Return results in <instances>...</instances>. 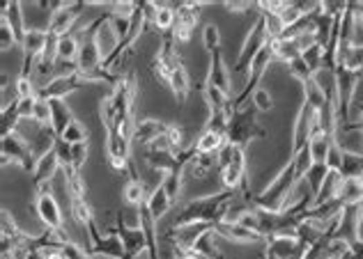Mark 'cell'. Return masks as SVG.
<instances>
[{
  "instance_id": "cell-1",
  "label": "cell",
  "mask_w": 363,
  "mask_h": 259,
  "mask_svg": "<svg viewBox=\"0 0 363 259\" xmlns=\"http://www.w3.org/2000/svg\"><path fill=\"white\" fill-rule=\"evenodd\" d=\"M297 184H299V179L295 175V168H292V163H288L286 168L269 182L267 189H262L258 195H253V207L260 209V211L281 215L286 211L288 200Z\"/></svg>"
},
{
  "instance_id": "cell-2",
  "label": "cell",
  "mask_w": 363,
  "mask_h": 259,
  "mask_svg": "<svg viewBox=\"0 0 363 259\" xmlns=\"http://www.w3.org/2000/svg\"><path fill=\"white\" fill-rule=\"evenodd\" d=\"M253 111H251V106H246L230 117V126H227V133H225L230 145L246 147L253 138H262V135H265V128L258 124Z\"/></svg>"
},
{
  "instance_id": "cell-3",
  "label": "cell",
  "mask_w": 363,
  "mask_h": 259,
  "mask_svg": "<svg viewBox=\"0 0 363 259\" xmlns=\"http://www.w3.org/2000/svg\"><path fill=\"white\" fill-rule=\"evenodd\" d=\"M35 163H37V156H35L32 147L28 145L17 131L10 135H3V168L17 165V168H24L26 172L32 175Z\"/></svg>"
},
{
  "instance_id": "cell-4",
  "label": "cell",
  "mask_w": 363,
  "mask_h": 259,
  "mask_svg": "<svg viewBox=\"0 0 363 259\" xmlns=\"http://www.w3.org/2000/svg\"><path fill=\"white\" fill-rule=\"evenodd\" d=\"M267 44V32H265V21H262V14H258L248 30L246 39L241 41V48H239V55H237V64H234V71L237 74H246L248 64L253 62V57L258 55L262 48Z\"/></svg>"
},
{
  "instance_id": "cell-5",
  "label": "cell",
  "mask_w": 363,
  "mask_h": 259,
  "mask_svg": "<svg viewBox=\"0 0 363 259\" xmlns=\"http://www.w3.org/2000/svg\"><path fill=\"white\" fill-rule=\"evenodd\" d=\"M85 5L83 3H53V12L48 17V32L65 37L74 30V26L78 23V19L83 17Z\"/></svg>"
},
{
  "instance_id": "cell-6",
  "label": "cell",
  "mask_w": 363,
  "mask_h": 259,
  "mask_svg": "<svg viewBox=\"0 0 363 259\" xmlns=\"http://www.w3.org/2000/svg\"><path fill=\"white\" fill-rule=\"evenodd\" d=\"M35 211H37V218L46 229L65 227V213H62L60 200L55 193H51V195H35Z\"/></svg>"
},
{
  "instance_id": "cell-7",
  "label": "cell",
  "mask_w": 363,
  "mask_h": 259,
  "mask_svg": "<svg viewBox=\"0 0 363 259\" xmlns=\"http://www.w3.org/2000/svg\"><path fill=\"white\" fill-rule=\"evenodd\" d=\"M205 85H214V88L223 90L225 95L232 97V92H234L232 71L227 69V64L223 60V55H221V51L210 55V67H207V78H205Z\"/></svg>"
},
{
  "instance_id": "cell-8",
  "label": "cell",
  "mask_w": 363,
  "mask_h": 259,
  "mask_svg": "<svg viewBox=\"0 0 363 259\" xmlns=\"http://www.w3.org/2000/svg\"><path fill=\"white\" fill-rule=\"evenodd\" d=\"M168 131V124L156 117H140L136 119V128H133V145H140V147H149L156 138L166 135Z\"/></svg>"
},
{
  "instance_id": "cell-9",
  "label": "cell",
  "mask_w": 363,
  "mask_h": 259,
  "mask_svg": "<svg viewBox=\"0 0 363 259\" xmlns=\"http://www.w3.org/2000/svg\"><path fill=\"white\" fill-rule=\"evenodd\" d=\"M95 41H97V48H99V53H102L104 60H109V57L118 51V46L122 44V39H120V35L115 32V28H113V23H111L109 14H104L102 17V23H99L97 32H95Z\"/></svg>"
},
{
  "instance_id": "cell-10",
  "label": "cell",
  "mask_w": 363,
  "mask_h": 259,
  "mask_svg": "<svg viewBox=\"0 0 363 259\" xmlns=\"http://www.w3.org/2000/svg\"><path fill=\"white\" fill-rule=\"evenodd\" d=\"M83 81H81V74L78 76H69V78H51L44 88L39 90V97L44 99H67L69 95H74L83 88Z\"/></svg>"
},
{
  "instance_id": "cell-11",
  "label": "cell",
  "mask_w": 363,
  "mask_h": 259,
  "mask_svg": "<svg viewBox=\"0 0 363 259\" xmlns=\"http://www.w3.org/2000/svg\"><path fill=\"white\" fill-rule=\"evenodd\" d=\"M102 62H104V57H102V53H99L95 37L83 39L81 41V51H78V57H76V64H78V71H81V76L95 74V71L102 67Z\"/></svg>"
},
{
  "instance_id": "cell-12",
  "label": "cell",
  "mask_w": 363,
  "mask_h": 259,
  "mask_svg": "<svg viewBox=\"0 0 363 259\" xmlns=\"http://www.w3.org/2000/svg\"><path fill=\"white\" fill-rule=\"evenodd\" d=\"M214 232L218 234V239L232 241V243H258V241H265V236H262V234L241 227L239 222H218V225H214Z\"/></svg>"
},
{
  "instance_id": "cell-13",
  "label": "cell",
  "mask_w": 363,
  "mask_h": 259,
  "mask_svg": "<svg viewBox=\"0 0 363 259\" xmlns=\"http://www.w3.org/2000/svg\"><path fill=\"white\" fill-rule=\"evenodd\" d=\"M60 170H62V165L58 161V156H55V152L39 156L37 163H35L32 184L39 186V184H46V182H55V177H60Z\"/></svg>"
},
{
  "instance_id": "cell-14",
  "label": "cell",
  "mask_w": 363,
  "mask_h": 259,
  "mask_svg": "<svg viewBox=\"0 0 363 259\" xmlns=\"http://www.w3.org/2000/svg\"><path fill=\"white\" fill-rule=\"evenodd\" d=\"M113 227L118 229L120 239H122V243H124L127 257L136 255V253H140V250L147 248L145 234H143V229H140V227H127L124 222H120L118 218H115V225H113Z\"/></svg>"
},
{
  "instance_id": "cell-15",
  "label": "cell",
  "mask_w": 363,
  "mask_h": 259,
  "mask_svg": "<svg viewBox=\"0 0 363 259\" xmlns=\"http://www.w3.org/2000/svg\"><path fill=\"white\" fill-rule=\"evenodd\" d=\"M48 102H51V113H53L51 126H53L55 133L62 135L76 117H74L72 108H69V104H67V99H48Z\"/></svg>"
},
{
  "instance_id": "cell-16",
  "label": "cell",
  "mask_w": 363,
  "mask_h": 259,
  "mask_svg": "<svg viewBox=\"0 0 363 259\" xmlns=\"http://www.w3.org/2000/svg\"><path fill=\"white\" fill-rule=\"evenodd\" d=\"M104 147H106V161H109V158H124V161H131L133 142L129 138H122V135H118L113 131H106Z\"/></svg>"
},
{
  "instance_id": "cell-17",
  "label": "cell",
  "mask_w": 363,
  "mask_h": 259,
  "mask_svg": "<svg viewBox=\"0 0 363 259\" xmlns=\"http://www.w3.org/2000/svg\"><path fill=\"white\" fill-rule=\"evenodd\" d=\"M147 211L152 213V218L159 222L163 215H166L170 211V207H173V200H170V195L166 193V189L159 184L154 186L152 191H149V198H147Z\"/></svg>"
},
{
  "instance_id": "cell-18",
  "label": "cell",
  "mask_w": 363,
  "mask_h": 259,
  "mask_svg": "<svg viewBox=\"0 0 363 259\" xmlns=\"http://www.w3.org/2000/svg\"><path fill=\"white\" fill-rule=\"evenodd\" d=\"M147 198H149V191L143 179H127V184L122 189V200L127 207H136V209L145 207Z\"/></svg>"
},
{
  "instance_id": "cell-19",
  "label": "cell",
  "mask_w": 363,
  "mask_h": 259,
  "mask_svg": "<svg viewBox=\"0 0 363 259\" xmlns=\"http://www.w3.org/2000/svg\"><path fill=\"white\" fill-rule=\"evenodd\" d=\"M60 177H62V182H65L72 200L88 198V184H85V177H83L81 170H76L74 165H69V168L60 170Z\"/></svg>"
},
{
  "instance_id": "cell-20",
  "label": "cell",
  "mask_w": 363,
  "mask_h": 259,
  "mask_svg": "<svg viewBox=\"0 0 363 259\" xmlns=\"http://www.w3.org/2000/svg\"><path fill=\"white\" fill-rule=\"evenodd\" d=\"M46 39H48V30H39V28H28L24 41H21V51L24 55L30 57H41L46 48Z\"/></svg>"
},
{
  "instance_id": "cell-21",
  "label": "cell",
  "mask_w": 363,
  "mask_h": 259,
  "mask_svg": "<svg viewBox=\"0 0 363 259\" xmlns=\"http://www.w3.org/2000/svg\"><path fill=\"white\" fill-rule=\"evenodd\" d=\"M0 19L10 21V26L14 28V32H17V37H19V44H21L28 32V23L24 21V7H21V3H5L3 10H0Z\"/></svg>"
},
{
  "instance_id": "cell-22",
  "label": "cell",
  "mask_w": 363,
  "mask_h": 259,
  "mask_svg": "<svg viewBox=\"0 0 363 259\" xmlns=\"http://www.w3.org/2000/svg\"><path fill=\"white\" fill-rule=\"evenodd\" d=\"M203 97H205V104H207V111H212V113L227 111V113H232V115H234L232 97H230V95H225L223 90L214 88V85H205Z\"/></svg>"
},
{
  "instance_id": "cell-23",
  "label": "cell",
  "mask_w": 363,
  "mask_h": 259,
  "mask_svg": "<svg viewBox=\"0 0 363 259\" xmlns=\"http://www.w3.org/2000/svg\"><path fill=\"white\" fill-rule=\"evenodd\" d=\"M227 142V138L223 133H216V131H205L198 135V140L194 142V147H196V152L198 154H205V156H216L218 154V149L223 147Z\"/></svg>"
},
{
  "instance_id": "cell-24",
  "label": "cell",
  "mask_w": 363,
  "mask_h": 259,
  "mask_svg": "<svg viewBox=\"0 0 363 259\" xmlns=\"http://www.w3.org/2000/svg\"><path fill=\"white\" fill-rule=\"evenodd\" d=\"M168 88H170V92H173L177 99H180V104L187 102V97L191 92V76H189V71H187L184 64H180V67L173 69L170 81H168Z\"/></svg>"
},
{
  "instance_id": "cell-25",
  "label": "cell",
  "mask_w": 363,
  "mask_h": 259,
  "mask_svg": "<svg viewBox=\"0 0 363 259\" xmlns=\"http://www.w3.org/2000/svg\"><path fill=\"white\" fill-rule=\"evenodd\" d=\"M175 23H177V7L175 5H156L154 21H152L154 30L168 35L175 28Z\"/></svg>"
},
{
  "instance_id": "cell-26",
  "label": "cell",
  "mask_w": 363,
  "mask_h": 259,
  "mask_svg": "<svg viewBox=\"0 0 363 259\" xmlns=\"http://www.w3.org/2000/svg\"><path fill=\"white\" fill-rule=\"evenodd\" d=\"M69 211H72V218L74 222L81 229H85L90 225L95 218V211H92V204L88 202V198H78V200H72V204H69Z\"/></svg>"
},
{
  "instance_id": "cell-27",
  "label": "cell",
  "mask_w": 363,
  "mask_h": 259,
  "mask_svg": "<svg viewBox=\"0 0 363 259\" xmlns=\"http://www.w3.org/2000/svg\"><path fill=\"white\" fill-rule=\"evenodd\" d=\"M326 102H329V97H326V92L322 90V85H319L315 78L304 85V104L306 106L315 108V111H322Z\"/></svg>"
},
{
  "instance_id": "cell-28",
  "label": "cell",
  "mask_w": 363,
  "mask_h": 259,
  "mask_svg": "<svg viewBox=\"0 0 363 259\" xmlns=\"http://www.w3.org/2000/svg\"><path fill=\"white\" fill-rule=\"evenodd\" d=\"M329 175H331V170L326 168V163H315V165H313V168L308 170V175L304 177V182L308 184L313 198L319 195V191H322V186H324L326 179H329Z\"/></svg>"
},
{
  "instance_id": "cell-29",
  "label": "cell",
  "mask_w": 363,
  "mask_h": 259,
  "mask_svg": "<svg viewBox=\"0 0 363 259\" xmlns=\"http://www.w3.org/2000/svg\"><path fill=\"white\" fill-rule=\"evenodd\" d=\"M290 163H292V168H295L297 179L301 182V179L308 175V170L313 168V165H315V158H313V154H310V147L304 145L301 149H297V152L292 154Z\"/></svg>"
},
{
  "instance_id": "cell-30",
  "label": "cell",
  "mask_w": 363,
  "mask_h": 259,
  "mask_svg": "<svg viewBox=\"0 0 363 259\" xmlns=\"http://www.w3.org/2000/svg\"><path fill=\"white\" fill-rule=\"evenodd\" d=\"M201 12H203L201 3H182V5H177V23L189 26V28H194V30H196V26L201 23Z\"/></svg>"
},
{
  "instance_id": "cell-31",
  "label": "cell",
  "mask_w": 363,
  "mask_h": 259,
  "mask_svg": "<svg viewBox=\"0 0 363 259\" xmlns=\"http://www.w3.org/2000/svg\"><path fill=\"white\" fill-rule=\"evenodd\" d=\"M333 142H336V138H331V135H326V133H319L315 138H310L308 147H310L313 158H315V163H326V156H329V149L333 147Z\"/></svg>"
},
{
  "instance_id": "cell-32",
  "label": "cell",
  "mask_w": 363,
  "mask_h": 259,
  "mask_svg": "<svg viewBox=\"0 0 363 259\" xmlns=\"http://www.w3.org/2000/svg\"><path fill=\"white\" fill-rule=\"evenodd\" d=\"M78 51H81V39L76 35H65L58 41V60H76Z\"/></svg>"
},
{
  "instance_id": "cell-33",
  "label": "cell",
  "mask_w": 363,
  "mask_h": 259,
  "mask_svg": "<svg viewBox=\"0 0 363 259\" xmlns=\"http://www.w3.org/2000/svg\"><path fill=\"white\" fill-rule=\"evenodd\" d=\"M230 117L232 113L227 111H218V113H212L207 111V119H205V128L207 131H216V133H227V126H230Z\"/></svg>"
},
{
  "instance_id": "cell-34",
  "label": "cell",
  "mask_w": 363,
  "mask_h": 259,
  "mask_svg": "<svg viewBox=\"0 0 363 259\" xmlns=\"http://www.w3.org/2000/svg\"><path fill=\"white\" fill-rule=\"evenodd\" d=\"M251 102H253V108L258 113H272L274 111V97H272V92H269L267 88H262V85H258V88L253 90Z\"/></svg>"
},
{
  "instance_id": "cell-35",
  "label": "cell",
  "mask_w": 363,
  "mask_h": 259,
  "mask_svg": "<svg viewBox=\"0 0 363 259\" xmlns=\"http://www.w3.org/2000/svg\"><path fill=\"white\" fill-rule=\"evenodd\" d=\"M288 71H290V76H295L301 85H306L308 81L315 78V71H313L308 64H306L304 57H295V60L288 64Z\"/></svg>"
},
{
  "instance_id": "cell-36",
  "label": "cell",
  "mask_w": 363,
  "mask_h": 259,
  "mask_svg": "<svg viewBox=\"0 0 363 259\" xmlns=\"http://www.w3.org/2000/svg\"><path fill=\"white\" fill-rule=\"evenodd\" d=\"M62 140L65 142H69V145H81V142H88L90 138H88V128H85V124L83 122H78V119H74L72 124L67 126V131L60 135Z\"/></svg>"
},
{
  "instance_id": "cell-37",
  "label": "cell",
  "mask_w": 363,
  "mask_h": 259,
  "mask_svg": "<svg viewBox=\"0 0 363 259\" xmlns=\"http://www.w3.org/2000/svg\"><path fill=\"white\" fill-rule=\"evenodd\" d=\"M203 46L210 55L221 51V30L216 23H207L203 28Z\"/></svg>"
},
{
  "instance_id": "cell-38",
  "label": "cell",
  "mask_w": 363,
  "mask_h": 259,
  "mask_svg": "<svg viewBox=\"0 0 363 259\" xmlns=\"http://www.w3.org/2000/svg\"><path fill=\"white\" fill-rule=\"evenodd\" d=\"M14 92H17L19 99H28V97H39V88L37 83L32 81L30 76H17L14 78Z\"/></svg>"
},
{
  "instance_id": "cell-39",
  "label": "cell",
  "mask_w": 363,
  "mask_h": 259,
  "mask_svg": "<svg viewBox=\"0 0 363 259\" xmlns=\"http://www.w3.org/2000/svg\"><path fill=\"white\" fill-rule=\"evenodd\" d=\"M301 57L306 60V64L317 74V71H322V64H324V46L313 44L310 48H306V51L301 53Z\"/></svg>"
},
{
  "instance_id": "cell-40",
  "label": "cell",
  "mask_w": 363,
  "mask_h": 259,
  "mask_svg": "<svg viewBox=\"0 0 363 259\" xmlns=\"http://www.w3.org/2000/svg\"><path fill=\"white\" fill-rule=\"evenodd\" d=\"M17 46L21 44H19V37H17V32H14V28L10 26L7 19H0V48H3V51H10V48H17Z\"/></svg>"
},
{
  "instance_id": "cell-41",
  "label": "cell",
  "mask_w": 363,
  "mask_h": 259,
  "mask_svg": "<svg viewBox=\"0 0 363 259\" xmlns=\"http://www.w3.org/2000/svg\"><path fill=\"white\" fill-rule=\"evenodd\" d=\"M32 119L37 122V124H41V126H51L53 113H51V102H48V99H44V97L37 99V104H35Z\"/></svg>"
},
{
  "instance_id": "cell-42",
  "label": "cell",
  "mask_w": 363,
  "mask_h": 259,
  "mask_svg": "<svg viewBox=\"0 0 363 259\" xmlns=\"http://www.w3.org/2000/svg\"><path fill=\"white\" fill-rule=\"evenodd\" d=\"M166 138L170 142V149H173V154H180V152H184V149H187V140H184V128L180 124H168Z\"/></svg>"
},
{
  "instance_id": "cell-43",
  "label": "cell",
  "mask_w": 363,
  "mask_h": 259,
  "mask_svg": "<svg viewBox=\"0 0 363 259\" xmlns=\"http://www.w3.org/2000/svg\"><path fill=\"white\" fill-rule=\"evenodd\" d=\"M161 186H163V189H166V193L170 195V200H173V202H177V200L182 198L184 179H182L180 175H166V177H163Z\"/></svg>"
},
{
  "instance_id": "cell-44",
  "label": "cell",
  "mask_w": 363,
  "mask_h": 259,
  "mask_svg": "<svg viewBox=\"0 0 363 259\" xmlns=\"http://www.w3.org/2000/svg\"><path fill=\"white\" fill-rule=\"evenodd\" d=\"M109 14L113 19H127V21H131V17L136 14L138 10V3H111L109 7Z\"/></svg>"
},
{
  "instance_id": "cell-45",
  "label": "cell",
  "mask_w": 363,
  "mask_h": 259,
  "mask_svg": "<svg viewBox=\"0 0 363 259\" xmlns=\"http://www.w3.org/2000/svg\"><path fill=\"white\" fill-rule=\"evenodd\" d=\"M53 152H55V156H58V161H60L62 168H69V165L74 163V156H72V145H69V142H65L62 138H58V142H55Z\"/></svg>"
},
{
  "instance_id": "cell-46",
  "label": "cell",
  "mask_w": 363,
  "mask_h": 259,
  "mask_svg": "<svg viewBox=\"0 0 363 259\" xmlns=\"http://www.w3.org/2000/svg\"><path fill=\"white\" fill-rule=\"evenodd\" d=\"M88 154H90V140L88 142H81V145H72V156H74V168L81 170L85 168V163H88Z\"/></svg>"
},
{
  "instance_id": "cell-47",
  "label": "cell",
  "mask_w": 363,
  "mask_h": 259,
  "mask_svg": "<svg viewBox=\"0 0 363 259\" xmlns=\"http://www.w3.org/2000/svg\"><path fill=\"white\" fill-rule=\"evenodd\" d=\"M39 97H28V99H19L17 102V111L21 115V119H32L35 113V104H37Z\"/></svg>"
},
{
  "instance_id": "cell-48",
  "label": "cell",
  "mask_w": 363,
  "mask_h": 259,
  "mask_svg": "<svg viewBox=\"0 0 363 259\" xmlns=\"http://www.w3.org/2000/svg\"><path fill=\"white\" fill-rule=\"evenodd\" d=\"M170 35H173V39L177 41V44H187V41H191V37H194V28L175 23V28L170 30Z\"/></svg>"
},
{
  "instance_id": "cell-49",
  "label": "cell",
  "mask_w": 363,
  "mask_h": 259,
  "mask_svg": "<svg viewBox=\"0 0 363 259\" xmlns=\"http://www.w3.org/2000/svg\"><path fill=\"white\" fill-rule=\"evenodd\" d=\"M147 149H149V152H173V149H170V142H168L166 135H161V138H156Z\"/></svg>"
},
{
  "instance_id": "cell-50",
  "label": "cell",
  "mask_w": 363,
  "mask_h": 259,
  "mask_svg": "<svg viewBox=\"0 0 363 259\" xmlns=\"http://www.w3.org/2000/svg\"><path fill=\"white\" fill-rule=\"evenodd\" d=\"M225 10L234 12V14H244V12H251L253 5L251 3H225Z\"/></svg>"
},
{
  "instance_id": "cell-51",
  "label": "cell",
  "mask_w": 363,
  "mask_h": 259,
  "mask_svg": "<svg viewBox=\"0 0 363 259\" xmlns=\"http://www.w3.org/2000/svg\"><path fill=\"white\" fill-rule=\"evenodd\" d=\"M41 259H67V257H65V253H62V250H51V253L41 255Z\"/></svg>"
},
{
  "instance_id": "cell-52",
  "label": "cell",
  "mask_w": 363,
  "mask_h": 259,
  "mask_svg": "<svg viewBox=\"0 0 363 259\" xmlns=\"http://www.w3.org/2000/svg\"><path fill=\"white\" fill-rule=\"evenodd\" d=\"M262 259H279V257H274L272 253H267V250H265V255H262Z\"/></svg>"
},
{
  "instance_id": "cell-53",
  "label": "cell",
  "mask_w": 363,
  "mask_h": 259,
  "mask_svg": "<svg viewBox=\"0 0 363 259\" xmlns=\"http://www.w3.org/2000/svg\"><path fill=\"white\" fill-rule=\"evenodd\" d=\"M85 259H95V257H92V255H88V257H85Z\"/></svg>"
},
{
  "instance_id": "cell-54",
  "label": "cell",
  "mask_w": 363,
  "mask_h": 259,
  "mask_svg": "<svg viewBox=\"0 0 363 259\" xmlns=\"http://www.w3.org/2000/svg\"><path fill=\"white\" fill-rule=\"evenodd\" d=\"M361 124H363V122H361Z\"/></svg>"
}]
</instances>
